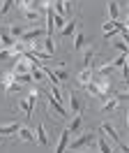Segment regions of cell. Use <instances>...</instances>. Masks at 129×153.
I'll return each mask as SVG.
<instances>
[{"label": "cell", "instance_id": "5b68a950", "mask_svg": "<svg viewBox=\"0 0 129 153\" xmlns=\"http://www.w3.org/2000/svg\"><path fill=\"white\" fill-rule=\"evenodd\" d=\"M99 130L104 132V137L106 139H113V142H118V144H125L122 139H120V134H118V130L113 128V123H108V121H104V123L99 125Z\"/></svg>", "mask_w": 129, "mask_h": 153}, {"label": "cell", "instance_id": "f1b7e54d", "mask_svg": "<svg viewBox=\"0 0 129 153\" xmlns=\"http://www.w3.org/2000/svg\"><path fill=\"white\" fill-rule=\"evenodd\" d=\"M69 14H72V2H64V19H67V16H69Z\"/></svg>", "mask_w": 129, "mask_h": 153}, {"label": "cell", "instance_id": "2e32d148", "mask_svg": "<svg viewBox=\"0 0 129 153\" xmlns=\"http://www.w3.org/2000/svg\"><path fill=\"white\" fill-rule=\"evenodd\" d=\"M81 125H83V116H81V114H76V116H74V121H72L69 125H67L69 134H76L78 130H81Z\"/></svg>", "mask_w": 129, "mask_h": 153}, {"label": "cell", "instance_id": "cb8c5ba5", "mask_svg": "<svg viewBox=\"0 0 129 153\" xmlns=\"http://www.w3.org/2000/svg\"><path fill=\"white\" fill-rule=\"evenodd\" d=\"M64 26H67V19H62L60 14H53V28L55 30H62Z\"/></svg>", "mask_w": 129, "mask_h": 153}, {"label": "cell", "instance_id": "52a82bcc", "mask_svg": "<svg viewBox=\"0 0 129 153\" xmlns=\"http://www.w3.org/2000/svg\"><path fill=\"white\" fill-rule=\"evenodd\" d=\"M18 130H21V123H18V121H12V123L0 125V139L12 137V134H18Z\"/></svg>", "mask_w": 129, "mask_h": 153}, {"label": "cell", "instance_id": "9a60e30c", "mask_svg": "<svg viewBox=\"0 0 129 153\" xmlns=\"http://www.w3.org/2000/svg\"><path fill=\"white\" fill-rule=\"evenodd\" d=\"M83 47H85V33L76 30L74 33V51H83Z\"/></svg>", "mask_w": 129, "mask_h": 153}, {"label": "cell", "instance_id": "8fae6325", "mask_svg": "<svg viewBox=\"0 0 129 153\" xmlns=\"http://www.w3.org/2000/svg\"><path fill=\"white\" fill-rule=\"evenodd\" d=\"M76 30H78V19H69V21H67V26L60 30V37H72Z\"/></svg>", "mask_w": 129, "mask_h": 153}, {"label": "cell", "instance_id": "30bf717a", "mask_svg": "<svg viewBox=\"0 0 129 153\" xmlns=\"http://www.w3.org/2000/svg\"><path fill=\"white\" fill-rule=\"evenodd\" d=\"M67 95H69V109H72V114L74 116L81 114V111H83V105H81V100L76 97V93H74V91H67Z\"/></svg>", "mask_w": 129, "mask_h": 153}, {"label": "cell", "instance_id": "83f0119b", "mask_svg": "<svg viewBox=\"0 0 129 153\" xmlns=\"http://www.w3.org/2000/svg\"><path fill=\"white\" fill-rule=\"evenodd\" d=\"M5 58H12V51H9V49H2V51H0V60H5Z\"/></svg>", "mask_w": 129, "mask_h": 153}, {"label": "cell", "instance_id": "8992f818", "mask_svg": "<svg viewBox=\"0 0 129 153\" xmlns=\"http://www.w3.org/2000/svg\"><path fill=\"white\" fill-rule=\"evenodd\" d=\"M120 107H122V102H120V97H118V95H115V97H106V100L101 102L99 111H104V114H111V111H118Z\"/></svg>", "mask_w": 129, "mask_h": 153}, {"label": "cell", "instance_id": "484cf974", "mask_svg": "<svg viewBox=\"0 0 129 153\" xmlns=\"http://www.w3.org/2000/svg\"><path fill=\"white\" fill-rule=\"evenodd\" d=\"M113 47L118 49V51H122V56H127V42H122V39H115V42H113Z\"/></svg>", "mask_w": 129, "mask_h": 153}, {"label": "cell", "instance_id": "ffe728a7", "mask_svg": "<svg viewBox=\"0 0 129 153\" xmlns=\"http://www.w3.org/2000/svg\"><path fill=\"white\" fill-rule=\"evenodd\" d=\"M108 16H111L108 21H118V16H120V5L118 2H108Z\"/></svg>", "mask_w": 129, "mask_h": 153}, {"label": "cell", "instance_id": "3957f363", "mask_svg": "<svg viewBox=\"0 0 129 153\" xmlns=\"http://www.w3.org/2000/svg\"><path fill=\"white\" fill-rule=\"evenodd\" d=\"M95 132H85V134H81L78 139H74V142H69V149H83V146H90V144H95Z\"/></svg>", "mask_w": 129, "mask_h": 153}, {"label": "cell", "instance_id": "e0dca14e", "mask_svg": "<svg viewBox=\"0 0 129 153\" xmlns=\"http://www.w3.org/2000/svg\"><path fill=\"white\" fill-rule=\"evenodd\" d=\"M18 139H21V142H35V132H32L30 128H23V125H21V130H18Z\"/></svg>", "mask_w": 129, "mask_h": 153}, {"label": "cell", "instance_id": "44dd1931", "mask_svg": "<svg viewBox=\"0 0 129 153\" xmlns=\"http://www.w3.org/2000/svg\"><path fill=\"white\" fill-rule=\"evenodd\" d=\"M42 44H44V51L48 53V56H53V53H55V42L51 37H44V39H42Z\"/></svg>", "mask_w": 129, "mask_h": 153}, {"label": "cell", "instance_id": "d6986e66", "mask_svg": "<svg viewBox=\"0 0 129 153\" xmlns=\"http://www.w3.org/2000/svg\"><path fill=\"white\" fill-rule=\"evenodd\" d=\"M53 74H55L58 81H64V79H69V70H67V65H60V67L53 70Z\"/></svg>", "mask_w": 129, "mask_h": 153}, {"label": "cell", "instance_id": "7402d4cb", "mask_svg": "<svg viewBox=\"0 0 129 153\" xmlns=\"http://www.w3.org/2000/svg\"><path fill=\"white\" fill-rule=\"evenodd\" d=\"M23 33H26V28H23V26H12V28H9V35L16 39V42L23 37Z\"/></svg>", "mask_w": 129, "mask_h": 153}, {"label": "cell", "instance_id": "7a4b0ae2", "mask_svg": "<svg viewBox=\"0 0 129 153\" xmlns=\"http://www.w3.org/2000/svg\"><path fill=\"white\" fill-rule=\"evenodd\" d=\"M44 37H46V28H32V30H26L23 37L18 39V42L26 47V44H30V42H39V39H44Z\"/></svg>", "mask_w": 129, "mask_h": 153}, {"label": "cell", "instance_id": "7c38bea8", "mask_svg": "<svg viewBox=\"0 0 129 153\" xmlns=\"http://www.w3.org/2000/svg\"><path fill=\"white\" fill-rule=\"evenodd\" d=\"M35 139L42 144V146H48V134H46V125H44V123L37 125V130H35Z\"/></svg>", "mask_w": 129, "mask_h": 153}, {"label": "cell", "instance_id": "277c9868", "mask_svg": "<svg viewBox=\"0 0 129 153\" xmlns=\"http://www.w3.org/2000/svg\"><path fill=\"white\" fill-rule=\"evenodd\" d=\"M30 70H32V63L21 56L18 60H14V65H12V74H30Z\"/></svg>", "mask_w": 129, "mask_h": 153}, {"label": "cell", "instance_id": "d4e9b609", "mask_svg": "<svg viewBox=\"0 0 129 153\" xmlns=\"http://www.w3.org/2000/svg\"><path fill=\"white\" fill-rule=\"evenodd\" d=\"M18 109H21L26 116H32V109L28 107V100H26V97H21V100H18Z\"/></svg>", "mask_w": 129, "mask_h": 153}, {"label": "cell", "instance_id": "9c48e42d", "mask_svg": "<svg viewBox=\"0 0 129 153\" xmlns=\"http://www.w3.org/2000/svg\"><path fill=\"white\" fill-rule=\"evenodd\" d=\"M46 105L51 107V109H55V111H58V116H60V118H67V109H64V107H62V102H58L55 97L46 95Z\"/></svg>", "mask_w": 129, "mask_h": 153}, {"label": "cell", "instance_id": "ac0fdd59", "mask_svg": "<svg viewBox=\"0 0 129 153\" xmlns=\"http://www.w3.org/2000/svg\"><path fill=\"white\" fill-rule=\"evenodd\" d=\"M97 142V146H99V153H113V149H111V144H108V139L101 134L99 139H95Z\"/></svg>", "mask_w": 129, "mask_h": 153}, {"label": "cell", "instance_id": "603a6c76", "mask_svg": "<svg viewBox=\"0 0 129 153\" xmlns=\"http://www.w3.org/2000/svg\"><path fill=\"white\" fill-rule=\"evenodd\" d=\"M108 65L113 67V70H120V67H125V65H127V56H118V58H113Z\"/></svg>", "mask_w": 129, "mask_h": 153}, {"label": "cell", "instance_id": "4fadbf2b", "mask_svg": "<svg viewBox=\"0 0 129 153\" xmlns=\"http://www.w3.org/2000/svg\"><path fill=\"white\" fill-rule=\"evenodd\" d=\"M90 79H92V67H83L81 72H78V76H76V84H78V86H85Z\"/></svg>", "mask_w": 129, "mask_h": 153}, {"label": "cell", "instance_id": "ba28073f", "mask_svg": "<svg viewBox=\"0 0 129 153\" xmlns=\"http://www.w3.org/2000/svg\"><path fill=\"white\" fill-rule=\"evenodd\" d=\"M69 142H72V134H69V130L64 128L62 132H60V142H58V146H55V153H64L67 146H69Z\"/></svg>", "mask_w": 129, "mask_h": 153}, {"label": "cell", "instance_id": "6da1fadb", "mask_svg": "<svg viewBox=\"0 0 129 153\" xmlns=\"http://www.w3.org/2000/svg\"><path fill=\"white\" fill-rule=\"evenodd\" d=\"M18 10L26 14L28 21H39V16H42V12H44V2H26V0H18V2H14Z\"/></svg>", "mask_w": 129, "mask_h": 153}, {"label": "cell", "instance_id": "4316f807", "mask_svg": "<svg viewBox=\"0 0 129 153\" xmlns=\"http://www.w3.org/2000/svg\"><path fill=\"white\" fill-rule=\"evenodd\" d=\"M12 5H14L12 0H5V2H0V14H7V12H9V7H12Z\"/></svg>", "mask_w": 129, "mask_h": 153}, {"label": "cell", "instance_id": "5bb4252c", "mask_svg": "<svg viewBox=\"0 0 129 153\" xmlns=\"http://www.w3.org/2000/svg\"><path fill=\"white\" fill-rule=\"evenodd\" d=\"M83 67H95V47H85V53H83Z\"/></svg>", "mask_w": 129, "mask_h": 153}]
</instances>
